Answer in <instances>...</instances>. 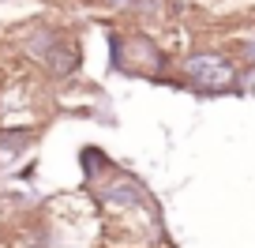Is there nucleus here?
Here are the masks:
<instances>
[{
    "mask_svg": "<svg viewBox=\"0 0 255 248\" xmlns=\"http://www.w3.org/2000/svg\"><path fill=\"white\" fill-rule=\"evenodd\" d=\"M188 75L207 90H229L237 83V72L222 53H195L188 60Z\"/></svg>",
    "mask_w": 255,
    "mask_h": 248,
    "instance_id": "nucleus-1",
    "label": "nucleus"
},
{
    "mask_svg": "<svg viewBox=\"0 0 255 248\" xmlns=\"http://www.w3.org/2000/svg\"><path fill=\"white\" fill-rule=\"evenodd\" d=\"M49 64H53V72H72V68L75 64H79V56H75V49L72 45H60V49H56L53 45V53H49Z\"/></svg>",
    "mask_w": 255,
    "mask_h": 248,
    "instance_id": "nucleus-2",
    "label": "nucleus"
},
{
    "mask_svg": "<svg viewBox=\"0 0 255 248\" xmlns=\"http://www.w3.org/2000/svg\"><path fill=\"white\" fill-rule=\"evenodd\" d=\"M252 60H255V41H252Z\"/></svg>",
    "mask_w": 255,
    "mask_h": 248,
    "instance_id": "nucleus-3",
    "label": "nucleus"
}]
</instances>
